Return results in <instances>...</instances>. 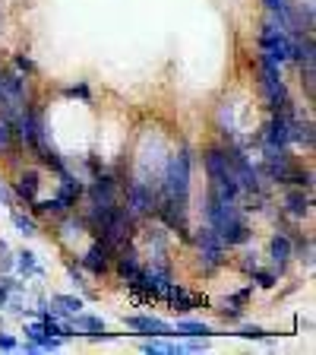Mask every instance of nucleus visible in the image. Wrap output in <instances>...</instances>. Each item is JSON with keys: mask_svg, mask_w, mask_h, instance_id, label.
Returning a JSON list of instances; mask_svg holds the SVG:
<instances>
[{"mask_svg": "<svg viewBox=\"0 0 316 355\" xmlns=\"http://www.w3.org/2000/svg\"><path fill=\"white\" fill-rule=\"evenodd\" d=\"M259 54L269 58L272 64H288L291 60V32L281 22H266L259 29Z\"/></svg>", "mask_w": 316, "mask_h": 355, "instance_id": "f257e3e1", "label": "nucleus"}, {"mask_svg": "<svg viewBox=\"0 0 316 355\" xmlns=\"http://www.w3.org/2000/svg\"><path fill=\"white\" fill-rule=\"evenodd\" d=\"M80 263H82V270H89L92 276H108L111 266H114V248H111L108 241H102V238H95L92 248L80 257Z\"/></svg>", "mask_w": 316, "mask_h": 355, "instance_id": "f03ea898", "label": "nucleus"}, {"mask_svg": "<svg viewBox=\"0 0 316 355\" xmlns=\"http://www.w3.org/2000/svg\"><path fill=\"white\" fill-rule=\"evenodd\" d=\"M118 191H120V181L114 171H95L92 184H89L82 193L89 197V203H114V200H118Z\"/></svg>", "mask_w": 316, "mask_h": 355, "instance_id": "7ed1b4c3", "label": "nucleus"}, {"mask_svg": "<svg viewBox=\"0 0 316 355\" xmlns=\"http://www.w3.org/2000/svg\"><path fill=\"white\" fill-rule=\"evenodd\" d=\"M124 327L136 330L140 336H162V340L165 336H174V324H168L162 318H152V314H127Z\"/></svg>", "mask_w": 316, "mask_h": 355, "instance_id": "20e7f679", "label": "nucleus"}, {"mask_svg": "<svg viewBox=\"0 0 316 355\" xmlns=\"http://www.w3.org/2000/svg\"><path fill=\"white\" fill-rule=\"evenodd\" d=\"M291 260H295V241H291V235L288 232H275L272 241H269V263H272V270L281 276Z\"/></svg>", "mask_w": 316, "mask_h": 355, "instance_id": "39448f33", "label": "nucleus"}, {"mask_svg": "<svg viewBox=\"0 0 316 355\" xmlns=\"http://www.w3.org/2000/svg\"><path fill=\"white\" fill-rule=\"evenodd\" d=\"M162 302H168L174 311H180V314H187V311L199 308V304L206 302V298H203V295H196V292H190V288H187V286H180V282H174V279H171V282H168V288H165Z\"/></svg>", "mask_w": 316, "mask_h": 355, "instance_id": "423d86ee", "label": "nucleus"}, {"mask_svg": "<svg viewBox=\"0 0 316 355\" xmlns=\"http://www.w3.org/2000/svg\"><path fill=\"white\" fill-rule=\"evenodd\" d=\"M38 191H41V171L38 168H22L19 178L13 181V197L26 200V203H35L38 200Z\"/></svg>", "mask_w": 316, "mask_h": 355, "instance_id": "0eeeda50", "label": "nucleus"}, {"mask_svg": "<svg viewBox=\"0 0 316 355\" xmlns=\"http://www.w3.org/2000/svg\"><path fill=\"white\" fill-rule=\"evenodd\" d=\"M310 207H313V197H310V191H304V187H291V191L285 193V213L288 216L304 219V216H310Z\"/></svg>", "mask_w": 316, "mask_h": 355, "instance_id": "6e6552de", "label": "nucleus"}, {"mask_svg": "<svg viewBox=\"0 0 316 355\" xmlns=\"http://www.w3.org/2000/svg\"><path fill=\"white\" fill-rule=\"evenodd\" d=\"M73 324H76V330H80V336H92V340H98V336H114V333L108 330V324H104L102 318H95V314H73Z\"/></svg>", "mask_w": 316, "mask_h": 355, "instance_id": "1a4fd4ad", "label": "nucleus"}, {"mask_svg": "<svg viewBox=\"0 0 316 355\" xmlns=\"http://www.w3.org/2000/svg\"><path fill=\"white\" fill-rule=\"evenodd\" d=\"M13 273L22 276V279H29V276H41L44 266L38 263L35 251H29V248H22V251L13 254Z\"/></svg>", "mask_w": 316, "mask_h": 355, "instance_id": "9d476101", "label": "nucleus"}, {"mask_svg": "<svg viewBox=\"0 0 316 355\" xmlns=\"http://www.w3.org/2000/svg\"><path fill=\"white\" fill-rule=\"evenodd\" d=\"M174 336H196V340H209V336H219L212 324H203V320H177L174 324Z\"/></svg>", "mask_w": 316, "mask_h": 355, "instance_id": "9b49d317", "label": "nucleus"}, {"mask_svg": "<svg viewBox=\"0 0 316 355\" xmlns=\"http://www.w3.org/2000/svg\"><path fill=\"white\" fill-rule=\"evenodd\" d=\"M10 219H13V225H16V232H19L22 238H35L38 235V222H35V216H29V213H22V209H10Z\"/></svg>", "mask_w": 316, "mask_h": 355, "instance_id": "f8f14e48", "label": "nucleus"}, {"mask_svg": "<svg viewBox=\"0 0 316 355\" xmlns=\"http://www.w3.org/2000/svg\"><path fill=\"white\" fill-rule=\"evenodd\" d=\"M247 276L257 282V288H275V282H279V273H275L272 266H269V270H263V266H253Z\"/></svg>", "mask_w": 316, "mask_h": 355, "instance_id": "ddd939ff", "label": "nucleus"}, {"mask_svg": "<svg viewBox=\"0 0 316 355\" xmlns=\"http://www.w3.org/2000/svg\"><path fill=\"white\" fill-rule=\"evenodd\" d=\"M13 149H19V146H16V140H13V124L0 114V155L13 153Z\"/></svg>", "mask_w": 316, "mask_h": 355, "instance_id": "4468645a", "label": "nucleus"}, {"mask_svg": "<svg viewBox=\"0 0 316 355\" xmlns=\"http://www.w3.org/2000/svg\"><path fill=\"white\" fill-rule=\"evenodd\" d=\"M250 298H253V286H247V288H241V292H234V295H228L221 304H225L228 311H243L247 304H250Z\"/></svg>", "mask_w": 316, "mask_h": 355, "instance_id": "2eb2a0df", "label": "nucleus"}, {"mask_svg": "<svg viewBox=\"0 0 316 355\" xmlns=\"http://www.w3.org/2000/svg\"><path fill=\"white\" fill-rule=\"evenodd\" d=\"M237 336H243V340H266L269 336V330L266 327H259V324H237Z\"/></svg>", "mask_w": 316, "mask_h": 355, "instance_id": "dca6fc26", "label": "nucleus"}, {"mask_svg": "<svg viewBox=\"0 0 316 355\" xmlns=\"http://www.w3.org/2000/svg\"><path fill=\"white\" fill-rule=\"evenodd\" d=\"M13 70H19V73L29 76V80H32V76H38V67H35V60H32L29 54H16V58H13Z\"/></svg>", "mask_w": 316, "mask_h": 355, "instance_id": "f3484780", "label": "nucleus"}, {"mask_svg": "<svg viewBox=\"0 0 316 355\" xmlns=\"http://www.w3.org/2000/svg\"><path fill=\"white\" fill-rule=\"evenodd\" d=\"M66 96L70 98H80V102H92V86H89V83H76V86H70V89H64Z\"/></svg>", "mask_w": 316, "mask_h": 355, "instance_id": "a211bd4d", "label": "nucleus"}, {"mask_svg": "<svg viewBox=\"0 0 316 355\" xmlns=\"http://www.w3.org/2000/svg\"><path fill=\"white\" fill-rule=\"evenodd\" d=\"M0 273H13V251L3 238H0Z\"/></svg>", "mask_w": 316, "mask_h": 355, "instance_id": "6ab92c4d", "label": "nucleus"}, {"mask_svg": "<svg viewBox=\"0 0 316 355\" xmlns=\"http://www.w3.org/2000/svg\"><path fill=\"white\" fill-rule=\"evenodd\" d=\"M66 273H70V279H73V286H80V288H86V295L92 298V292H89V282H86V276H82V270L76 263H66Z\"/></svg>", "mask_w": 316, "mask_h": 355, "instance_id": "aec40b11", "label": "nucleus"}, {"mask_svg": "<svg viewBox=\"0 0 316 355\" xmlns=\"http://www.w3.org/2000/svg\"><path fill=\"white\" fill-rule=\"evenodd\" d=\"M16 349H19V340H16L13 333L0 330V352H16Z\"/></svg>", "mask_w": 316, "mask_h": 355, "instance_id": "412c9836", "label": "nucleus"}, {"mask_svg": "<svg viewBox=\"0 0 316 355\" xmlns=\"http://www.w3.org/2000/svg\"><path fill=\"white\" fill-rule=\"evenodd\" d=\"M184 352H206V340L199 343L196 336H193V343H187V346H184Z\"/></svg>", "mask_w": 316, "mask_h": 355, "instance_id": "4be33fe9", "label": "nucleus"}, {"mask_svg": "<svg viewBox=\"0 0 316 355\" xmlns=\"http://www.w3.org/2000/svg\"><path fill=\"white\" fill-rule=\"evenodd\" d=\"M0 330H3V314H0Z\"/></svg>", "mask_w": 316, "mask_h": 355, "instance_id": "5701e85b", "label": "nucleus"}]
</instances>
